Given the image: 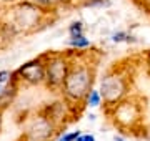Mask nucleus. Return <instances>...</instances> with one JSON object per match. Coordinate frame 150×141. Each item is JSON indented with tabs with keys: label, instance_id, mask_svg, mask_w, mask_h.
Returning a JSON list of instances; mask_svg holds the SVG:
<instances>
[{
	"label": "nucleus",
	"instance_id": "nucleus-3",
	"mask_svg": "<svg viewBox=\"0 0 150 141\" xmlns=\"http://www.w3.org/2000/svg\"><path fill=\"white\" fill-rule=\"evenodd\" d=\"M12 17H13V20L8 25L15 32H28V30L37 28V25H40V20L43 17V8L23 0V2H18L17 5H13Z\"/></svg>",
	"mask_w": 150,
	"mask_h": 141
},
{
	"label": "nucleus",
	"instance_id": "nucleus-11",
	"mask_svg": "<svg viewBox=\"0 0 150 141\" xmlns=\"http://www.w3.org/2000/svg\"><path fill=\"white\" fill-rule=\"evenodd\" d=\"M69 45L75 50H85L90 47V40L85 37V35H80V37H70L69 38Z\"/></svg>",
	"mask_w": 150,
	"mask_h": 141
},
{
	"label": "nucleus",
	"instance_id": "nucleus-21",
	"mask_svg": "<svg viewBox=\"0 0 150 141\" xmlns=\"http://www.w3.org/2000/svg\"><path fill=\"white\" fill-rule=\"evenodd\" d=\"M137 2H140V3H145V2H149V0H137Z\"/></svg>",
	"mask_w": 150,
	"mask_h": 141
},
{
	"label": "nucleus",
	"instance_id": "nucleus-7",
	"mask_svg": "<svg viewBox=\"0 0 150 141\" xmlns=\"http://www.w3.org/2000/svg\"><path fill=\"white\" fill-rule=\"evenodd\" d=\"M15 76L23 80L28 85H40L47 80V70H45V61L43 58H37L32 61H27L17 70Z\"/></svg>",
	"mask_w": 150,
	"mask_h": 141
},
{
	"label": "nucleus",
	"instance_id": "nucleus-9",
	"mask_svg": "<svg viewBox=\"0 0 150 141\" xmlns=\"http://www.w3.org/2000/svg\"><path fill=\"white\" fill-rule=\"evenodd\" d=\"M15 96H17V85H15V82H13L10 87L4 88L2 93H0V111H4L5 108H8V106L13 103Z\"/></svg>",
	"mask_w": 150,
	"mask_h": 141
},
{
	"label": "nucleus",
	"instance_id": "nucleus-13",
	"mask_svg": "<svg viewBox=\"0 0 150 141\" xmlns=\"http://www.w3.org/2000/svg\"><path fill=\"white\" fill-rule=\"evenodd\" d=\"M85 25L83 22H74L69 25V35L70 37H80V35H85Z\"/></svg>",
	"mask_w": 150,
	"mask_h": 141
},
{
	"label": "nucleus",
	"instance_id": "nucleus-23",
	"mask_svg": "<svg viewBox=\"0 0 150 141\" xmlns=\"http://www.w3.org/2000/svg\"><path fill=\"white\" fill-rule=\"evenodd\" d=\"M83 2H88V0H82V3H83Z\"/></svg>",
	"mask_w": 150,
	"mask_h": 141
},
{
	"label": "nucleus",
	"instance_id": "nucleus-8",
	"mask_svg": "<svg viewBox=\"0 0 150 141\" xmlns=\"http://www.w3.org/2000/svg\"><path fill=\"white\" fill-rule=\"evenodd\" d=\"M70 113H72V110H70V105L67 101H55V103H52L50 106L45 108V116L52 119L57 126L60 123H64L70 116Z\"/></svg>",
	"mask_w": 150,
	"mask_h": 141
},
{
	"label": "nucleus",
	"instance_id": "nucleus-19",
	"mask_svg": "<svg viewBox=\"0 0 150 141\" xmlns=\"http://www.w3.org/2000/svg\"><path fill=\"white\" fill-rule=\"evenodd\" d=\"M144 135H145V138L150 141V126H149V128H145V133H144Z\"/></svg>",
	"mask_w": 150,
	"mask_h": 141
},
{
	"label": "nucleus",
	"instance_id": "nucleus-6",
	"mask_svg": "<svg viewBox=\"0 0 150 141\" xmlns=\"http://www.w3.org/2000/svg\"><path fill=\"white\" fill-rule=\"evenodd\" d=\"M57 125L45 114H40L37 118H32V121L27 125L23 141H50L54 136Z\"/></svg>",
	"mask_w": 150,
	"mask_h": 141
},
{
	"label": "nucleus",
	"instance_id": "nucleus-15",
	"mask_svg": "<svg viewBox=\"0 0 150 141\" xmlns=\"http://www.w3.org/2000/svg\"><path fill=\"white\" fill-rule=\"evenodd\" d=\"M10 78H12V73L8 70H2V71H0V85L7 83Z\"/></svg>",
	"mask_w": 150,
	"mask_h": 141
},
{
	"label": "nucleus",
	"instance_id": "nucleus-10",
	"mask_svg": "<svg viewBox=\"0 0 150 141\" xmlns=\"http://www.w3.org/2000/svg\"><path fill=\"white\" fill-rule=\"evenodd\" d=\"M110 40H112L113 43H135L137 42V38L129 33L127 30H117V32H113L110 35Z\"/></svg>",
	"mask_w": 150,
	"mask_h": 141
},
{
	"label": "nucleus",
	"instance_id": "nucleus-16",
	"mask_svg": "<svg viewBox=\"0 0 150 141\" xmlns=\"http://www.w3.org/2000/svg\"><path fill=\"white\" fill-rule=\"evenodd\" d=\"M77 141H95V138L92 135H80L77 138Z\"/></svg>",
	"mask_w": 150,
	"mask_h": 141
},
{
	"label": "nucleus",
	"instance_id": "nucleus-1",
	"mask_svg": "<svg viewBox=\"0 0 150 141\" xmlns=\"http://www.w3.org/2000/svg\"><path fill=\"white\" fill-rule=\"evenodd\" d=\"M93 78H95V71L90 63L72 65V70L62 85V91H64L65 98L72 103L85 101L87 95L92 91Z\"/></svg>",
	"mask_w": 150,
	"mask_h": 141
},
{
	"label": "nucleus",
	"instance_id": "nucleus-18",
	"mask_svg": "<svg viewBox=\"0 0 150 141\" xmlns=\"http://www.w3.org/2000/svg\"><path fill=\"white\" fill-rule=\"evenodd\" d=\"M57 2V5H67V3H72L74 0H55Z\"/></svg>",
	"mask_w": 150,
	"mask_h": 141
},
{
	"label": "nucleus",
	"instance_id": "nucleus-20",
	"mask_svg": "<svg viewBox=\"0 0 150 141\" xmlns=\"http://www.w3.org/2000/svg\"><path fill=\"white\" fill-rule=\"evenodd\" d=\"M0 128H2V111H0Z\"/></svg>",
	"mask_w": 150,
	"mask_h": 141
},
{
	"label": "nucleus",
	"instance_id": "nucleus-17",
	"mask_svg": "<svg viewBox=\"0 0 150 141\" xmlns=\"http://www.w3.org/2000/svg\"><path fill=\"white\" fill-rule=\"evenodd\" d=\"M145 66H147V71H149V75H150V52L145 57Z\"/></svg>",
	"mask_w": 150,
	"mask_h": 141
},
{
	"label": "nucleus",
	"instance_id": "nucleus-12",
	"mask_svg": "<svg viewBox=\"0 0 150 141\" xmlns=\"http://www.w3.org/2000/svg\"><path fill=\"white\" fill-rule=\"evenodd\" d=\"M85 103H87V106H90V108L100 106V105L103 103V98H102V95H100V91L95 90V88H92V91L88 93L87 98H85Z\"/></svg>",
	"mask_w": 150,
	"mask_h": 141
},
{
	"label": "nucleus",
	"instance_id": "nucleus-5",
	"mask_svg": "<svg viewBox=\"0 0 150 141\" xmlns=\"http://www.w3.org/2000/svg\"><path fill=\"white\" fill-rule=\"evenodd\" d=\"M112 118L118 123L120 128H135L140 121V106L134 100H122L120 103L112 106Z\"/></svg>",
	"mask_w": 150,
	"mask_h": 141
},
{
	"label": "nucleus",
	"instance_id": "nucleus-14",
	"mask_svg": "<svg viewBox=\"0 0 150 141\" xmlns=\"http://www.w3.org/2000/svg\"><path fill=\"white\" fill-rule=\"evenodd\" d=\"M80 136V131H74V133H69V135H64L60 138V141H77V138Z\"/></svg>",
	"mask_w": 150,
	"mask_h": 141
},
{
	"label": "nucleus",
	"instance_id": "nucleus-22",
	"mask_svg": "<svg viewBox=\"0 0 150 141\" xmlns=\"http://www.w3.org/2000/svg\"><path fill=\"white\" fill-rule=\"evenodd\" d=\"M2 90H4V85H0V93H2Z\"/></svg>",
	"mask_w": 150,
	"mask_h": 141
},
{
	"label": "nucleus",
	"instance_id": "nucleus-2",
	"mask_svg": "<svg viewBox=\"0 0 150 141\" xmlns=\"http://www.w3.org/2000/svg\"><path fill=\"white\" fill-rule=\"evenodd\" d=\"M98 91L103 98V103L108 108H112L122 100H125L129 93V78L118 71H108L100 80Z\"/></svg>",
	"mask_w": 150,
	"mask_h": 141
},
{
	"label": "nucleus",
	"instance_id": "nucleus-4",
	"mask_svg": "<svg viewBox=\"0 0 150 141\" xmlns=\"http://www.w3.org/2000/svg\"><path fill=\"white\" fill-rule=\"evenodd\" d=\"M45 70H47V83L52 88H62L65 78L69 76L72 70V60L67 55H54L48 57L45 61Z\"/></svg>",
	"mask_w": 150,
	"mask_h": 141
}]
</instances>
